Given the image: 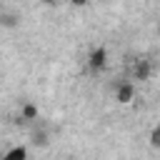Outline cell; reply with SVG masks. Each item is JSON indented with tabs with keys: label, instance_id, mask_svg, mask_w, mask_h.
<instances>
[{
	"label": "cell",
	"instance_id": "1",
	"mask_svg": "<svg viewBox=\"0 0 160 160\" xmlns=\"http://www.w3.org/2000/svg\"><path fill=\"white\" fill-rule=\"evenodd\" d=\"M105 58H108L105 48H98V50H92V55H90V70H92V72L102 70V68H105Z\"/></svg>",
	"mask_w": 160,
	"mask_h": 160
},
{
	"label": "cell",
	"instance_id": "2",
	"mask_svg": "<svg viewBox=\"0 0 160 160\" xmlns=\"http://www.w3.org/2000/svg\"><path fill=\"white\" fill-rule=\"evenodd\" d=\"M25 158H28V150L20 145V148H12V150H8V152H5L0 160H25Z\"/></svg>",
	"mask_w": 160,
	"mask_h": 160
},
{
	"label": "cell",
	"instance_id": "3",
	"mask_svg": "<svg viewBox=\"0 0 160 160\" xmlns=\"http://www.w3.org/2000/svg\"><path fill=\"white\" fill-rule=\"evenodd\" d=\"M130 98H132V85H130V82H122V85L118 88V100H120V102H128Z\"/></svg>",
	"mask_w": 160,
	"mask_h": 160
},
{
	"label": "cell",
	"instance_id": "4",
	"mask_svg": "<svg viewBox=\"0 0 160 160\" xmlns=\"http://www.w3.org/2000/svg\"><path fill=\"white\" fill-rule=\"evenodd\" d=\"M148 72H150V62H148V60H142V62L138 65V78H140V80H145V78H148Z\"/></svg>",
	"mask_w": 160,
	"mask_h": 160
},
{
	"label": "cell",
	"instance_id": "5",
	"mask_svg": "<svg viewBox=\"0 0 160 160\" xmlns=\"http://www.w3.org/2000/svg\"><path fill=\"white\" fill-rule=\"evenodd\" d=\"M150 138H152V140H150L152 145H158V142H160V140H158V130H152V135H150Z\"/></svg>",
	"mask_w": 160,
	"mask_h": 160
},
{
	"label": "cell",
	"instance_id": "6",
	"mask_svg": "<svg viewBox=\"0 0 160 160\" xmlns=\"http://www.w3.org/2000/svg\"><path fill=\"white\" fill-rule=\"evenodd\" d=\"M72 5H85V0H72Z\"/></svg>",
	"mask_w": 160,
	"mask_h": 160
},
{
	"label": "cell",
	"instance_id": "7",
	"mask_svg": "<svg viewBox=\"0 0 160 160\" xmlns=\"http://www.w3.org/2000/svg\"><path fill=\"white\" fill-rule=\"evenodd\" d=\"M42 2H48V5H55V2H58V0H42Z\"/></svg>",
	"mask_w": 160,
	"mask_h": 160
}]
</instances>
